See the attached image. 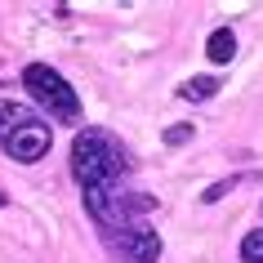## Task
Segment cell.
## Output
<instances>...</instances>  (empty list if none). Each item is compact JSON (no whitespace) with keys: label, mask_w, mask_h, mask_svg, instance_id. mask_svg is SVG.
I'll use <instances>...</instances> for the list:
<instances>
[{"label":"cell","mask_w":263,"mask_h":263,"mask_svg":"<svg viewBox=\"0 0 263 263\" xmlns=\"http://www.w3.org/2000/svg\"><path fill=\"white\" fill-rule=\"evenodd\" d=\"M129 174H134V156L111 129L85 125L71 139V179L81 183V192L107 187V183H129Z\"/></svg>","instance_id":"cell-1"},{"label":"cell","mask_w":263,"mask_h":263,"mask_svg":"<svg viewBox=\"0 0 263 263\" xmlns=\"http://www.w3.org/2000/svg\"><path fill=\"white\" fill-rule=\"evenodd\" d=\"M31 116H36L31 107H23V103H14V98H0V139H5V134H14L18 125L31 121Z\"/></svg>","instance_id":"cell-7"},{"label":"cell","mask_w":263,"mask_h":263,"mask_svg":"<svg viewBox=\"0 0 263 263\" xmlns=\"http://www.w3.org/2000/svg\"><path fill=\"white\" fill-rule=\"evenodd\" d=\"M241 179H246V174H241ZM241 179H219V183H210V187H205V196H201V201H205V205H214V201H223V196L232 192V187H236V183H241Z\"/></svg>","instance_id":"cell-9"},{"label":"cell","mask_w":263,"mask_h":263,"mask_svg":"<svg viewBox=\"0 0 263 263\" xmlns=\"http://www.w3.org/2000/svg\"><path fill=\"white\" fill-rule=\"evenodd\" d=\"M49 147H54V129H49V121H41V116L23 121L14 134L0 139V152L9 156V161H18V165H36Z\"/></svg>","instance_id":"cell-4"},{"label":"cell","mask_w":263,"mask_h":263,"mask_svg":"<svg viewBox=\"0 0 263 263\" xmlns=\"http://www.w3.org/2000/svg\"><path fill=\"white\" fill-rule=\"evenodd\" d=\"M241 263H263V223L241 236Z\"/></svg>","instance_id":"cell-8"},{"label":"cell","mask_w":263,"mask_h":263,"mask_svg":"<svg viewBox=\"0 0 263 263\" xmlns=\"http://www.w3.org/2000/svg\"><path fill=\"white\" fill-rule=\"evenodd\" d=\"M23 89L31 94V103L58 121L76 125L81 121V94L71 89V81H63V71L49 67V63H27L23 67Z\"/></svg>","instance_id":"cell-2"},{"label":"cell","mask_w":263,"mask_h":263,"mask_svg":"<svg viewBox=\"0 0 263 263\" xmlns=\"http://www.w3.org/2000/svg\"><path fill=\"white\" fill-rule=\"evenodd\" d=\"M5 205H9V196H5V192H0V210H5Z\"/></svg>","instance_id":"cell-11"},{"label":"cell","mask_w":263,"mask_h":263,"mask_svg":"<svg viewBox=\"0 0 263 263\" xmlns=\"http://www.w3.org/2000/svg\"><path fill=\"white\" fill-rule=\"evenodd\" d=\"M107 241V250L116 254L121 263H161V254H165V241H161V232H156L152 223H125V228H116V232L103 236Z\"/></svg>","instance_id":"cell-3"},{"label":"cell","mask_w":263,"mask_h":263,"mask_svg":"<svg viewBox=\"0 0 263 263\" xmlns=\"http://www.w3.org/2000/svg\"><path fill=\"white\" fill-rule=\"evenodd\" d=\"M0 85H5V81H0Z\"/></svg>","instance_id":"cell-12"},{"label":"cell","mask_w":263,"mask_h":263,"mask_svg":"<svg viewBox=\"0 0 263 263\" xmlns=\"http://www.w3.org/2000/svg\"><path fill=\"white\" fill-rule=\"evenodd\" d=\"M205 58L210 63H232L236 58V31L232 27H219V31H210V41H205Z\"/></svg>","instance_id":"cell-5"},{"label":"cell","mask_w":263,"mask_h":263,"mask_svg":"<svg viewBox=\"0 0 263 263\" xmlns=\"http://www.w3.org/2000/svg\"><path fill=\"white\" fill-rule=\"evenodd\" d=\"M192 143V125H170L165 129V147H187Z\"/></svg>","instance_id":"cell-10"},{"label":"cell","mask_w":263,"mask_h":263,"mask_svg":"<svg viewBox=\"0 0 263 263\" xmlns=\"http://www.w3.org/2000/svg\"><path fill=\"white\" fill-rule=\"evenodd\" d=\"M219 89H223V81L205 71V76H192V81H183V85H179V98H183V103H205V98H214Z\"/></svg>","instance_id":"cell-6"}]
</instances>
